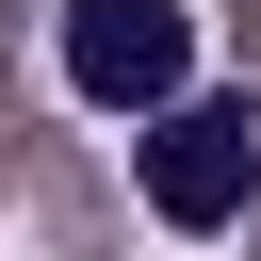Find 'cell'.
I'll use <instances>...</instances> for the list:
<instances>
[{
    "mask_svg": "<svg viewBox=\"0 0 261 261\" xmlns=\"http://www.w3.org/2000/svg\"><path fill=\"white\" fill-rule=\"evenodd\" d=\"M130 196L179 228V245H212V228H245V196H261V114L245 98H163V114H130Z\"/></svg>",
    "mask_w": 261,
    "mask_h": 261,
    "instance_id": "1",
    "label": "cell"
},
{
    "mask_svg": "<svg viewBox=\"0 0 261 261\" xmlns=\"http://www.w3.org/2000/svg\"><path fill=\"white\" fill-rule=\"evenodd\" d=\"M49 65H65V98L82 114H163L179 82H196V0H65L49 16Z\"/></svg>",
    "mask_w": 261,
    "mask_h": 261,
    "instance_id": "2",
    "label": "cell"
}]
</instances>
